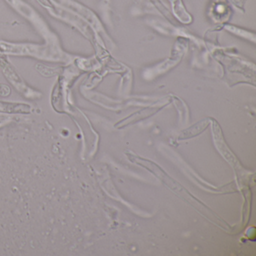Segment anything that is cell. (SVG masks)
Listing matches in <instances>:
<instances>
[{
	"label": "cell",
	"mask_w": 256,
	"mask_h": 256,
	"mask_svg": "<svg viewBox=\"0 0 256 256\" xmlns=\"http://www.w3.org/2000/svg\"><path fill=\"white\" fill-rule=\"evenodd\" d=\"M30 106L24 104H12L0 102V112L5 113L28 114L30 112Z\"/></svg>",
	"instance_id": "6da1fadb"
},
{
	"label": "cell",
	"mask_w": 256,
	"mask_h": 256,
	"mask_svg": "<svg viewBox=\"0 0 256 256\" xmlns=\"http://www.w3.org/2000/svg\"><path fill=\"white\" fill-rule=\"evenodd\" d=\"M209 125V121L203 120L199 122L196 125L193 126L191 128L188 130H186L185 132H182V136H180V138H188L193 137V136H197L200 134V132L204 131L206 126Z\"/></svg>",
	"instance_id": "7a4b0ae2"
}]
</instances>
